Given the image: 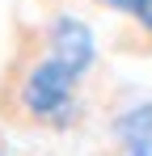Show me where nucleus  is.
Listing matches in <instances>:
<instances>
[{"instance_id": "f257e3e1", "label": "nucleus", "mask_w": 152, "mask_h": 156, "mask_svg": "<svg viewBox=\"0 0 152 156\" xmlns=\"http://www.w3.org/2000/svg\"><path fill=\"white\" fill-rule=\"evenodd\" d=\"M80 114V76L59 63L34 34V42L9 59L0 76V118L21 127L63 131Z\"/></svg>"}, {"instance_id": "f03ea898", "label": "nucleus", "mask_w": 152, "mask_h": 156, "mask_svg": "<svg viewBox=\"0 0 152 156\" xmlns=\"http://www.w3.org/2000/svg\"><path fill=\"white\" fill-rule=\"evenodd\" d=\"M38 38H42V47H47L59 63H68L80 80L93 72V63H97V38H93L89 21H80L72 13H55L51 21H42Z\"/></svg>"}, {"instance_id": "7ed1b4c3", "label": "nucleus", "mask_w": 152, "mask_h": 156, "mask_svg": "<svg viewBox=\"0 0 152 156\" xmlns=\"http://www.w3.org/2000/svg\"><path fill=\"white\" fill-rule=\"evenodd\" d=\"M110 139L118 156H152V101H131L114 114Z\"/></svg>"}, {"instance_id": "20e7f679", "label": "nucleus", "mask_w": 152, "mask_h": 156, "mask_svg": "<svg viewBox=\"0 0 152 156\" xmlns=\"http://www.w3.org/2000/svg\"><path fill=\"white\" fill-rule=\"evenodd\" d=\"M131 21L139 26V34H148V38H152V0H139V4L131 9Z\"/></svg>"}, {"instance_id": "39448f33", "label": "nucleus", "mask_w": 152, "mask_h": 156, "mask_svg": "<svg viewBox=\"0 0 152 156\" xmlns=\"http://www.w3.org/2000/svg\"><path fill=\"white\" fill-rule=\"evenodd\" d=\"M93 4H101V9H110V13H123V17H131V9H135L139 0H93Z\"/></svg>"}, {"instance_id": "423d86ee", "label": "nucleus", "mask_w": 152, "mask_h": 156, "mask_svg": "<svg viewBox=\"0 0 152 156\" xmlns=\"http://www.w3.org/2000/svg\"><path fill=\"white\" fill-rule=\"evenodd\" d=\"M0 156H13V152H9V148H4V144H0Z\"/></svg>"}]
</instances>
